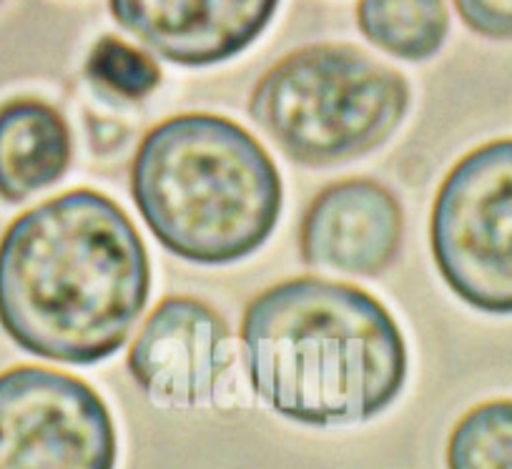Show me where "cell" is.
I'll return each instance as SVG.
<instances>
[{
    "label": "cell",
    "mask_w": 512,
    "mask_h": 469,
    "mask_svg": "<svg viewBox=\"0 0 512 469\" xmlns=\"http://www.w3.org/2000/svg\"><path fill=\"white\" fill-rule=\"evenodd\" d=\"M149 296V249L101 191L46 199L0 236V329L33 357L73 367L111 359Z\"/></svg>",
    "instance_id": "6da1fadb"
},
{
    "label": "cell",
    "mask_w": 512,
    "mask_h": 469,
    "mask_svg": "<svg viewBox=\"0 0 512 469\" xmlns=\"http://www.w3.org/2000/svg\"><path fill=\"white\" fill-rule=\"evenodd\" d=\"M131 199L169 254L224 266L267 244L284 186L267 148L241 123L196 111L164 118L141 138Z\"/></svg>",
    "instance_id": "3957f363"
},
{
    "label": "cell",
    "mask_w": 512,
    "mask_h": 469,
    "mask_svg": "<svg viewBox=\"0 0 512 469\" xmlns=\"http://www.w3.org/2000/svg\"><path fill=\"white\" fill-rule=\"evenodd\" d=\"M410 101L397 68L352 43H312L267 68L246 108L289 161L324 169L390 141Z\"/></svg>",
    "instance_id": "277c9868"
},
{
    "label": "cell",
    "mask_w": 512,
    "mask_h": 469,
    "mask_svg": "<svg viewBox=\"0 0 512 469\" xmlns=\"http://www.w3.org/2000/svg\"><path fill=\"white\" fill-rule=\"evenodd\" d=\"M111 409L83 379L38 364L0 372V469H116Z\"/></svg>",
    "instance_id": "8992f818"
},
{
    "label": "cell",
    "mask_w": 512,
    "mask_h": 469,
    "mask_svg": "<svg viewBox=\"0 0 512 469\" xmlns=\"http://www.w3.org/2000/svg\"><path fill=\"white\" fill-rule=\"evenodd\" d=\"M460 21L490 41H512V0H452Z\"/></svg>",
    "instance_id": "5bb4252c"
},
{
    "label": "cell",
    "mask_w": 512,
    "mask_h": 469,
    "mask_svg": "<svg viewBox=\"0 0 512 469\" xmlns=\"http://www.w3.org/2000/svg\"><path fill=\"white\" fill-rule=\"evenodd\" d=\"M251 389L304 427L379 417L407 382V342L392 311L359 286L322 276L284 279L246 304L239 327Z\"/></svg>",
    "instance_id": "7a4b0ae2"
},
{
    "label": "cell",
    "mask_w": 512,
    "mask_h": 469,
    "mask_svg": "<svg viewBox=\"0 0 512 469\" xmlns=\"http://www.w3.org/2000/svg\"><path fill=\"white\" fill-rule=\"evenodd\" d=\"M447 469H512V399H487L467 409L445 447Z\"/></svg>",
    "instance_id": "7c38bea8"
},
{
    "label": "cell",
    "mask_w": 512,
    "mask_h": 469,
    "mask_svg": "<svg viewBox=\"0 0 512 469\" xmlns=\"http://www.w3.org/2000/svg\"><path fill=\"white\" fill-rule=\"evenodd\" d=\"M73 161L66 116L33 96L0 103V201L23 204L56 186Z\"/></svg>",
    "instance_id": "30bf717a"
},
{
    "label": "cell",
    "mask_w": 512,
    "mask_h": 469,
    "mask_svg": "<svg viewBox=\"0 0 512 469\" xmlns=\"http://www.w3.org/2000/svg\"><path fill=\"white\" fill-rule=\"evenodd\" d=\"M405 211L384 184L364 176L324 186L299 224L307 266L352 276H379L402 251Z\"/></svg>",
    "instance_id": "ba28073f"
},
{
    "label": "cell",
    "mask_w": 512,
    "mask_h": 469,
    "mask_svg": "<svg viewBox=\"0 0 512 469\" xmlns=\"http://www.w3.org/2000/svg\"><path fill=\"white\" fill-rule=\"evenodd\" d=\"M234 364V337L219 311L189 294L166 296L141 324L126 367L141 392L169 407L216 399Z\"/></svg>",
    "instance_id": "52a82bcc"
},
{
    "label": "cell",
    "mask_w": 512,
    "mask_h": 469,
    "mask_svg": "<svg viewBox=\"0 0 512 469\" xmlns=\"http://www.w3.org/2000/svg\"><path fill=\"white\" fill-rule=\"evenodd\" d=\"M354 16L372 46L410 63L437 56L450 33L445 0H357Z\"/></svg>",
    "instance_id": "8fae6325"
},
{
    "label": "cell",
    "mask_w": 512,
    "mask_h": 469,
    "mask_svg": "<svg viewBox=\"0 0 512 469\" xmlns=\"http://www.w3.org/2000/svg\"><path fill=\"white\" fill-rule=\"evenodd\" d=\"M86 78L123 101H141L159 88L161 68L141 48L116 36H103L88 53Z\"/></svg>",
    "instance_id": "4fadbf2b"
},
{
    "label": "cell",
    "mask_w": 512,
    "mask_h": 469,
    "mask_svg": "<svg viewBox=\"0 0 512 469\" xmlns=\"http://www.w3.org/2000/svg\"><path fill=\"white\" fill-rule=\"evenodd\" d=\"M430 249L442 281L472 309L512 314V138L472 148L432 201Z\"/></svg>",
    "instance_id": "5b68a950"
},
{
    "label": "cell",
    "mask_w": 512,
    "mask_h": 469,
    "mask_svg": "<svg viewBox=\"0 0 512 469\" xmlns=\"http://www.w3.org/2000/svg\"><path fill=\"white\" fill-rule=\"evenodd\" d=\"M277 8L279 0H108L123 31L184 68L216 66L244 53Z\"/></svg>",
    "instance_id": "9c48e42d"
}]
</instances>
